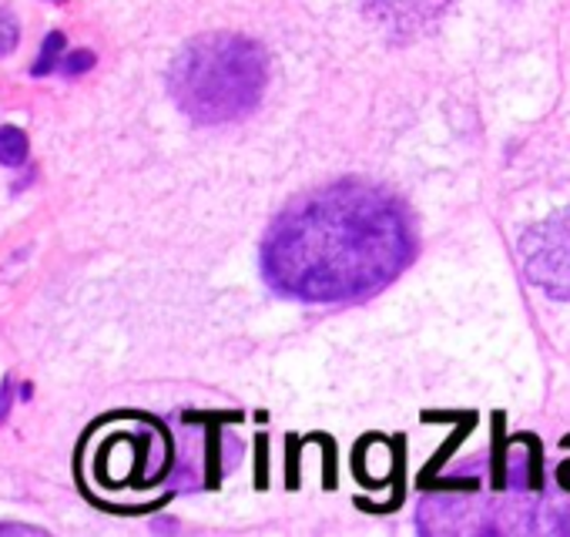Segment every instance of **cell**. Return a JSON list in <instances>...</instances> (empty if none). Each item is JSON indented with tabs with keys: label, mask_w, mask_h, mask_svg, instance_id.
Masks as SVG:
<instances>
[{
	"label": "cell",
	"mask_w": 570,
	"mask_h": 537,
	"mask_svg": "<svg viewBox=\"0 0 570 537\" xmlns=\"http://www.w3.org/2000/svg\"><path fill=\"white\" fill-rule=\"evenodd\" d=\"M268 85V61L255 41L238 35H205L171 65L168 91L178 108L202 121L222 125L255 111Z\"/></svg>",
	"instance_id": "cell-2"
},
{
	"label": "cell",
	"mask_w": 570,
	"mask_h": 537,
	"mask_svg": "<svg viewBox=\"0 0 570 537\" xmlns=\"http://www.w3.org/2000/svg\"><path fill=\"white\" fill-rule=\"evenodd\" d=\"M61 51H65V35H48V41H45V48H41V58H38V65L31 68V75H51L55 68H58V58H61Z\"/></svg>",
	"instance_id": "cell-7"
},
{
	"label": "cell",
	"mask_w": 570,
	"mask_h": 537,
	"mask_svg": "<svg viewBox=\"0 0 570 537\" xmlns=\"http://www.w3.org/2000/svg\"><path fill=\"white\" fill-rule=\"evenodd\" d=\"M517 255L530 286L550 300H570V208L533 222L520 235Z\"/></svg>",
	"instance_id": "cell-4"
},
{
	"label": "cell",
	"mask_w": 570,
	"mask_h": 537,
	"mask_svg": "<svg viewBox=\"0 0 570 537\" xmlns=\"http://www.w3.org/2000/svg\"><path fill=\"white\" fill-rule=\"evenodd\" d=\"M0 530H8V534H41L38 527H24V524H0Z\"/></svg>",
	"instance_id": "cell-11"
},
{
	"label": "cell",
	"mask_w": 570,
	"mask_h": 537,
	"mask_svg": "<svg viewBox=\"0 0 570 537\" xmlns=\"http://www.w3.org/2000/svg\"><path fill=\"white\" fill-rule=\"evenodd\" d=\"M61 68H65V75H81V71L95 68V55L81 48V51H75V55H71V58H68Z\"/></svg>",
	"instance_id": "cell-9"
},
{
	"label": "cell",
	"mask_w": 570,
	"mask_h": 537,
	"mask_svg": "<svg viewBox=\"0 0 570 537\" xmlns=\"http://www.w3.org/2000/svg\"><path fill=\"white\" fill-rule=\"evenodd\" d=\"M416 524L426 534H570V504L527 490L480 500L473 487V497L423 500Z\"/></svg>",
	"instance_id": "cell-3"
},
{
	"label": "cell",
	"mask_w": 570,
	"mask_h": 537,
	"mask_svg": "<svg viewBox=\"0 0 570 537\" xmlns=\"http://www.w3.org/2000/svg\"><path fill=\"white\" fill-rule=\"evenodd\" d=\"M366 11L390 38L410 41L440 25L450 0H366Z\"/></svg>",
	"instance_id": "cell-5"
},
{
	"label": "cell",
	"mask_w": 570,
	"mask_h": 537,
	"mask_svg": "<svg viewBox=\"0 0 570 537\" xmlns=\"http://www.w3.org/2000/svg\"><path fill=\"white\" fill-rule=\"evenodd\" d=\"M8 410H11V387L4 383V387H0V420L8 417Z\"/></svg>",
	"instance_id": "cell-10"
},
{
	"label": "cell",
	"mask_w": 570,
	"mask_h": 537,
	"mask_svg": "<svg viewBox=\"0 0 570 537\" xmlns=\"http://www.w3.org/2000/svg\"><path fill=\"white\" fill-rule=\"evenodd\" d=\"M21 41V28H18V18L8 14V11H0V58L11 55Z\"/></svg>",
	"instance_id": "cell-8"
},
{
	"label": "cell",
	"mask_w": 570,
	"mask_h": 537,
	"mask_svg": "<svg viewBox=\"0 0 570 537\" xmlns=\"http://www.w3.org/2000/svg\"><path fill=\"white\" fill-rule=\"evenodd\" d=\"M413 258L403 205L373 185L340 182L289 202L262 245L265 283L303 303H350L390 286Z\"/></svg>",
	"instance_id": "cell-1"
},
{
	"label": "cell",
	"mask_w": 570,
	"mask_h": 537,
	"mask_svg": "<svg viewBox=\"0 0 570 537\" xmlns=\"http://www.w3.org/2000/svg\"><path fill=\"white\" fill-rule=\"evenodd\" d=\"M28 158V135L21 128H0V162L4 165H24Z\"/></svg>",
	"instance_id": "cell-6"
}]
</instances>
